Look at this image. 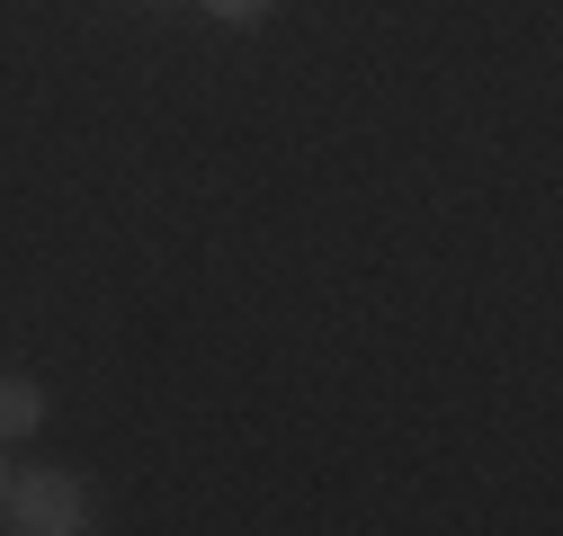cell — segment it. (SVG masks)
Wrapping results in <instances>:
<instances>
[{"mask_svg":"<svg viewBox=\"0 0 563 536\" xmlns=\"http://www.w3.org/2000/svg\"><path fill=\"white\" fill-rule=\"evenodd\" d=\"M0 501H10V527H19V536H81L90 510H99L90 483H81V474H54V465H45V474H19Z\"/></svg>","mask_w":563,"mask_h":536,"instance_id":"6da1fadb","label":"cell"},{"mask_svg":"<svg viewBox=\"0 0 563 536\" xmlns=\"http://www.w3.org/2000/svg\"><path fill=\"white\" fill-rule=\"evenodd\" d=\"M36 421H45V393L27 376H0V438H27Z\"/></svg>","mask_w":563,"mask_h":536,"instance_id":"7a4b0ae2","label":"cell"},{"mask_svg":"<svg viewBox=\"0 0 563 536\" xmlns=\"http://www.w3.org/2000/svg\"><path fill=\"white\" fill-rule=\"evenodd\" d=\"M206 10H216L224 27H260V19H268V0H206Z\"/></svg>","mask_w":563,"mask_h":536,"instance_id":"3957f363","label":"cell"},{"mask_svg":"<svg viewBox=\"0 0 563 536\" xmlns=\"http://www.w3.org/2000/svg\"><path fill=\"white\" fill-rule=\"evenodd\" d=\"M0 492H10V465H0Z\"/></svg>","mask_w":563,"mask_h":536,"instance_id":"277c9868","label":"cell"}]
</instances>
